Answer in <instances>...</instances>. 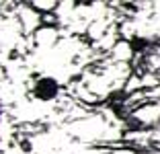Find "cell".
<instances>
[{
    "label": "cell",
    "instance_id": "1",
    "mask_svg": "<svg viewBox=\"0 0 160 154\" xmlns=\"http://www.w3.org/2000/svg\"><path fill=\"white\" fill-rule=\"evenodd\" d=\"M33 97L41 103H49L60 95V82H58L53 76H39L33 82V89H31Z\"/></svg>",
    "mask_w": 160,
    "mask_h": 154
}]
</instances>
